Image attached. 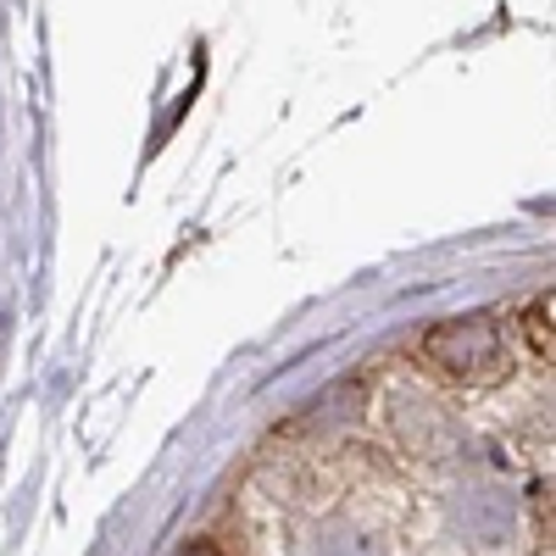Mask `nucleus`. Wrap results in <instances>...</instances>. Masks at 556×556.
Segmentation results:
<instances>
[{"mask_svg": "<svg viewBox=\"0 0 556 556\" xmlns=\"http://www.w3.org/2000/svg\"><path fill=\"white\" fill-rule=\"evenodd\" d=\"M424 345H451V356H434L445 374H468V367H506V351L495 340V329L484 317H468V323H445L434 329Z\"/></svg>", "mask_w": 556, "mask_h": 556, "instance_id": "1", "label": "nucleus"}]
</instances>
